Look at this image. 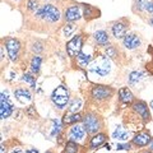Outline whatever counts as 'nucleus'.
<instances>
[{"label":"nucleus","mask_w":153,"mask_h":153,"mask_svg":"<svg viewBox=\"0 0 153 153\" xmlns=\"http://www.w3.org/2000/svg\"><path fill=\"white\" fill-rule=\"evenodd\" d=\"M130 137V134H129V131L124 130L123 126H117L116 129L114 130L112 133V138L114 139H119V140H128V138Z\"/></svg>","instance_id":"obj_16"},{"label":"nucleus","mask_w":153,"mask_h":153,"mask_svg":"<svg viewBox=\"0 0 153 153\" xmlns=\"http://www.w3.org/2000/svg\"><path fill=\"white\" fill-rule=\"evenodd\" d=\"M116 148H117V149H125V151H129V149H130V144H129V143H128V144H117Z\"/></svg>","instance_id":"obj_33"},{"label":"nucleus","mask_w":153,"mask_h":153,"mask_svg":"<svg viewBox=\"0 0 153 153\" xmlns=\"http://www.w3.org/2000/svg\"><path fill=\"white\" fill-rule=\"evenodd\" d=\"M138 3H139L140 5L143 7V5H146V4L148 3V0H138Z\"/></svg>","instance_id":"obj_35"},{"label":"nucleus","mask_w":153,"mask_h":153,"mask_svg":"<svg viewBox=\"0 0 153 153\" xmlns=\"http://www.w3.org/2000/svg\"><path fill=\"white\" fill-rule=\"evenodd\" d=\"M146 153H152V152H146Z\"/></svg>","instance_id":"obj_43"},{"label":"nucleus","mask_w":153,"mask_h":153,"mask_svg":"<svg viewBox=\"0 0 153 153\" xmlns=\"http://www.w3.org/2000/svg\"><path fill=\"white\" fill-rule=\"evenodd\" d=\"M111 31H112V35L115 38H124L126 35V26L124 25L123 22L114 23Z\"/></svg>","instance_id":"obj_15"},{"label":"nucleus","mask_w":153,"mask_h":153,"mask_svg":"<svg viewBox=\"0 0 153 153\" xmlns=\"http://www.w3.org/2000/svg\"><path fill=\"white\" fill-rule=\"evenodd\" d=\"M82 47H83V42H82V37L79 35L74 36L71 40L66 44V52L70 57H74V56H78V54L82 51Z\"/></svg>","instance_id":"obj_5"},{"label":"nucleus","mask_w":153,"mask_h":153,"mask_svg":"<svg viewBox=\"0 0 153 153\" xmlns=\"http://www.w3.org/2000/svg\"><path fill=\"white\" fill-rule=\"evenodd\" d=\"M0 153H7V149H5V147L1 146V149H0Z\"/></svg>","instance_id":"obj_38"},{"label":"nucleus","mask_w":153,"mask_h":153,"mask_svg":"<svg viewBox=\"0 0 153 153\" xmlns=\"http://www.w3.org/2000/svg\"><path fill=\"white\" fill-rule=\"evenodd\" d=\"M13 112V103L10 102L8 94L1 92V98H0V116L1 119H7L10 116Z\"/></svg>","instance_id":"obj_6"},{"label":"nucleus","mask_w":153,"mask_h":153,"mask_svg":"<svg viewBox=\"0 0 153 153\" xmlns=\"http://www.w3.org/2000/svg\"><path fill=\"white\" fill-rule=\"evenodd\" d=\"M37 16L42 19H45L47 22L54 23V22H57L60 19V10L56 7L51 5V4H47V5H44L41 9H38Z\"/></svg>","instance_id":"obj_3"},{"label":"nucleus","mask_w":153,"mask_h":153,"mask_svg":"<svg viewBox=\"0 0 153 153\" xmlns=\"http://www.w3.org/2000/svg\"><path fill=\"white\" fill-rule=\"evenodd\" d=\"M76 59H78V63L80 66H83V68H85V66H88L91 60H92V56H91L89 54H84V52L80 51L78 56H76Z\"/></svg>","instance_id":"obj_21"},{"label":"nucleus","mask_w":153,"mask_h":153,"mask_svg":"<svg viewBox=\"0 0 153 153\" xmlns=\"http://www.w3.org/2000/svg\"><path fill=\"white\" fill-rule=\"evenodd\" d=\"M133 110L135 111L142 119L144 120H149L151 115H149V111H148V106L143 102V101H137L133 103Z\"/></svg>","instance_id":"obj_10"},{"label":"nucleus","mask_w":153,"mask_h":153,"mask_svg":"<svg viewBox=\"0 0 153 153\" xmlns=\"http://www.w3.org/2000/svg\"><path fill=\"white\" fill-rule=\"evenodd\" d=\"M5 46H7V50H8L9 59L12 61H16L19 56V50H21V44H19V41L16 40V38H8L5 41Z\"/></svg>","instance_id":"obj_7"},{"label":"nucleus","mask_w":153,"mask_h":153,"mask_svg":"<svg viewBox=\"0 0 153 153\" xmlns=\"http://www.w3.org/2000/svg\"><path fill=\"white\" fill-rule=\"evenodd\" d=\"M60 129H61V125H60V121L59 120H54V130H52V133H51V135L54 137L55 134H57L60 131Z\"/></svg>","instance_id":"obj_29"},{"label":"nucleus","mask_w":153,"mask_h":153,"mask_svg":"<svg viewBox=\"0 0 153 153\" xmlns=\"http://www.w3.org/2000/svg\"><path fill=\"white\" fill-rule=\"evenodd\" d=\"M69 91L64 85H59L54 89V92L51 94V100L52 103L55 105L57 108H64L69 102Z\"/></svg>","instance_id":"obj_2"},{"label":"nucleus","mask_w":153,"mask_h":153,"mask_svg":"<svg viewBox=\"0 0 153 153\" xmlns=\"http://www.w3.org/2000/svg\"><path fill=\"white\" fill-rule=\"evenodd\" d=\"M151 22H152V25H153V18H152V21H151Z\"/></svg>","instance_id":"obj_41"},{"label":"nucleus","mask_w":153,"mask_h":153,"mask_svg":"<svg viewBox=\"0 0 153 153\" xmlns=\"http://www.w3.org/2000/svg\"><path fill=\"white\" fill-rule=\"evenodd\" d=\"M88 70H89V73H93V74L103 78V76H106L110 73V70H111L110 59L103 55L97 56V59H94L92 63L88 65Z\"/></svg>","instance_id":"obj_1"},{"label":"nucleus","mask_w":153,"mask_h":153,"mask_svg":"<svg viewBox=\"0 0 153 153\" xmlns=\"http://www.w3.org/2000/svg\"><path fill=\"white\" fill-rule=\"evenodd\" d=\"M151 107H152V110H153V101L151 102Z\"/></svg>","instance_id":"obj_39"},{"label":"nucleus","mask_w":153,"mask_h":153,"mask_svg":"<svg viewBox=\"0 0 153 153\" xmlns=\"http://www.w3.org/2000/svg\"><path fill=\"white\" fill-rule=\"evenodd\" d=\"M80 120H82V116L76 112H68V114H65L64 117H63L64 124H75Z\"/></svg>","instance_id":"obj_17"},{"label":"nucleus","mask_w":153,"mask_h":153,"mask_svg":"<svg viewBox=\"0 0 153 153\" xmlns=\"http://www.w3.org/2000/svg\"><path fill=\"white\" fill-rule=\"evenodd\" d=\"M93 38H94V41L97 42L98 45H106L107 42H108V35H107V32H105L102 30L94 32Z\"/></svg>","instance_id":"obj_18"},{"label":"nucleus","mask_w":153,"mask_h":153,"mask_svg":"<svg viewBox=\"0 0 153 153\" xmlns=\"http://www.w3.org/2000/svg\"><path fill=\"white\" fill-rule=\"evenodd\" d=\"M85 135V129L82 125H74L69 131V138L73 142H80L84 139Z\"/></svg>","instance_id":"obj_11"},{"label":"nucleus","mask_w":153,"mask_h":153,"mask_svg":"<svg viewBox=\"0 0 153 153\" xmlns=\"http://www.w3.org/2000/svg\"><path fill=\"white\" fill-rule=\"evenodd\" d=\"M25 82L27 83H30L32 85V88H36V82H35V76H32L31 74H25L23 75V78H22Z\"/></svg>","instance_id":"obj_26"},{"label":"nucleus","mask_w":153,"mask_h":153,"mask_svg":"<svg viewBox=\"0 0 153 153\" xmlns=\"http://www.w3.org/2000/svg\"><path fill=\"white\" fill-rule=\"evenodd\" d=\"M14 97H16L21 103H28L32 100L31 92L25 89V88H18V89L14 91Z\"/></svg>","instance_id":"obj_13"},{"label":"nucleus","mask_w":153,"mask_h":153,"mask_svg":"<svg viewBox=\"0 0 153 153\" xmlns=\"http://www.w3.org/2000/svg\"><path fill=\"white\" fill-rule=\"evenodd\" d=\"M46 153H52V152H50V151H49V152H46Z\"/></svg>","instance_id":"obj_42"},{"label":"nucleus","mask_w":153,"mask_h":153,"mask_svg":"<svg viewBox=\"0 0 153 153\" xmlns=\"http://www.w3.org/2000/svg\"><path fill=\"white\" fill-rule=\"evenodd\" d=\"M119 97H120V101L124 103H129L133 101V93L126 87H124L119 91Z\"/></svg>","instance_id":"obj_20"},{"label":"nucleus","mask_w":153,"mask_h":153,"mask_svg":"<svg viewBox=\"0 0 153 153\" xmlns=\"http://www.w3.org/2000/svg\"><path fill=\"white\" fill-rule=\"evenodd\" d=\"M32 50L35 52H40L42 50V46L40 44H35V45H33V47H32Z\"/></svg>","instance_id":"obj_34"},{"label":"nucleus","mask_w":153,"mask_h":153,"mask_svg":"<svg viewBox=\"0 0 153 153\" xmlns=\"http://www.w3.org/2000/svg\"><path fill=\"white\" fill-rule=\"evenodd\" d=\"M142 76H143L142 71H133V73H130V75H129V83L137 84L142 79Z\"/></svg>","instance_id":"obj_24"},{"label":"nucleus","mask_w":153,"mask_h":153,"mask_svg":"<svg viewBox=\"0 0 153 153\" xmlns=\"http://www.w3.org/2000/svg\"><path fill=\"white\" fill-rule=\"evenodd\" d=\"M80 106H82V100L80 98L73 100V102L70 103V107H69V112H76L80 108Z\"/></svg>","instance_id":"obj_25"},{"label":"nucleus","mask_w":153,"mask_h":153,"mask_svg":"<svg viewBox=\"0 0 153 153\" xmlns=\"http://www.w3.org/2000/svg\"><path fill=\"white\" fill-rule=\"evenodd\" d=\"M151 148H152V149H153V142H152V144H151Z\"/></svg>","instance_id":"obj_40"},{"label":"nucleus","mask_w":153,"mask_h":153,"mask_svg":"<svg viewBox=\"0 0 153 153\" xmlns=\"http://www.w3.org/2000/svg\"><path fill=\"white\" fill-rule=\"evenodd\" d=\"M106 140V135L105 134H96V135H93L92 138H91V143H89V147L91 148H97L100 147L101 144H103V142Z\"/></svg>","instance_id":"obj_19"},{"label":"nucleus","mask_w":153,"mask_h":153,"mask_svg":"<svg viewBox=\"0 0 153 153\" xmlns=\"http://www.w3.org/2000/svg\"><path fill=\"white\" fill-rule=\"evenodd\" d=\"M73 31H74V26L73 25H66L64 28H63V32H64V36H70L71 33H73Z\"/></svg>","instance_id":"obj_27"},{"label":"nucleus","mask_w":153,"mask_h":153,"mask_svg":"<svg viewBox=\"0 0 153 153\" xmlns=\"http://www.w3.org/2000/svg\"><path fill=\"white\" fill-rule=\"evenodd\" d=\"M26 153H38V152H37L36 149H27Z\"/></svg>","instance_id":"obj_37"},{"label":"nucleus","mask_w":153,"mask_h":153,"mask_svg":"<svg viewBox=\"0 0 153 153\" xmlns=\"http://www.w3.org/2000/svg\"><path fill=\"white\" fill-rule=\"evenodd\" d=\"M144 9H146L148 13H152L153 14V3L152 1H148L146 5H144Z\"/></svg>","instance_id":"obj_31"},{"label":"nucleus","mask_w":153,"mask_h":153,"mask_svg":"<svg viewBox=\"0 0 153 153\" xmlns=\"http://www.w3.org/2000/svg\"><path fill=\"white\" fill-rule=\"evenodd\" d=\"M12 153H23V152H22L21 148H16V149H13V152H12Z\"/></svg>","instance_id":"obj_36"},{"label":"nucleus","mask_w":153,"mask_h":153,"mask_svg":"<svg viewBox=\"0 0 153 153\" xmlns=\"http://www.w3.org/2000/svg\"><path fill=\"white\" fill-rule=\"evenodd\" d=\"M133 143L138 147H144L151 143V135L148 133H139L133 138Z\"/></svg>","instance_id":"obj_14"},{"label":"nucleus","mask_w":153,"mask_h":153,"mask_svg":"<svg viewBox=\"0 0 153 153\" xmlns=\"http://www.w3.org/2000/svg\"><path fill=\"white\" fill-rule=\"evenodd\" d=\"M111 94H112V89L110 87H106V85H94L92 88V97L98 100V101L111 97Z\"/></svg>","instance_id":"obj_8"},{"label":"nucleus","mask_w":153,"mask_h":153,"mask_svg":"<svg viewBox=\"0 0 153 153\" xmlns=\"http://www.w3.org/2000/svg\"><path fill=\"white\" fill-rule=\"evenodd\" d=\"M28 9L32 12H36L38 9V3L36 0H28Z\"/></svg>","instance_id":"obj_28"},{"label":"nucleus","mask_w":153,"mask_h":153,"mask_svg":"<svg viewBox=\"0 0 153 153\" xmlns=\"http://www.w3.org/2000/svg\"><path fill=\"white\" fill-rule=\"evenodd\" d=\"M41 61L42 59L40 56H35L31 61V70L33 73H38V70H40V66H41Z\"/></svg>","instance_id":"obj_23"},{"label":"nucleus","mask_w":153,"mask_h":153,"mask_svg":"<svg viewBox=\"0 0 153 153\" xmlns=\"http://www.w3.org/2000/svg\"><path fill=\"white\" fill-rule=\"evenodd\" d=\"M83 128L85 129V131L89 134H94L100 130L101 128V121L100 119L93 114H87L83 117Z\"/></svg>","instance_id":"obj_4"},{"label":"nucleus","mask_w":153,"mask_h":153,"mask_svg":"<svg viewBox=\"0 0 153 153\" xmlns=\"http://www.w3.org/2000/svg\"><path fill=\"white\" fill-rule=\"evenodd\" d=\"M123 44L126 49L134 50L140 46V38L137 35H134V33H128V35H125V37L123 38Z\"/></svg>","instance_id":"obj_9"},{"label":"nucleus","mask_w":153,"mask_h":153,"mask_svg":"<svg viewBox=\"0 0 153 153\" xmlns=\"http://www.w3.org/2000/svg\"><path fill=\"white\" fill-rule=\"evenodd\" d=\"M79 149L78 144H76V142H73V140H69L68 143H66L65 146V149L63 153H76Z\"/></svg>","instance_id":"obj_22"},{"label":"nucleus","mask_w":153,"mask_h":153,"mask_svg":"<svg viewBox=\"0 0 153 153\" xmlns=\"http://www.w3.org/2000/svg\"><path fill=\"white\" fill-rule=\"evenodd\" d=\"M64 18H65V21H68V22L78 21L80 18V8L78 5L69 7L64 13Z\"/></svg>","instance_id":"obj_12"},{"label":"nucleus","mask_w":153,"mask_h":153,"mask_svg":"<svg viewBox=\"0 0 153 153\" xmlns=\"http://www.w3.org/2000/svg\"><path fill=\"white\" fill-rule=\"evenodd\" d=\"M91 12H92L91 7H89V5H85V7H84V17H85V18H89V17H91Z\"/></svg>","instance_id":"obj_32"},{"label":"nucleus","mask_w":153,"mask_h":153,"mask_svg":"<svg viewBox=\"0 0 153 153\" xmlns=\"http://www.w3.org/2000/svg\"><path fill=\"white\" fill-rule=\"evenodd\" d=\"M106 52H107V56H110V57H115V56H116V51H115V49L112 46H107Z\"/></svg>","instance_id":"obj_30"}]
</instances>
